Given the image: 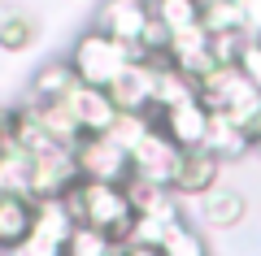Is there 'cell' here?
Returning <instances> with one entry per match:
<instances>
[{
  "instance_id": "obj_1",
  "label": "cell",
  "mask_w": 261,
  "mask_h": 256,
  "mask_svg": "<svg viewBox=\"0 0 261 256\" xmlns=\"http://www.w3.org/2000/svg\"><path fill=\"white\" fill-rule=\"evenodd\" d=\"M61 200L70 204V213H74L79 226H92V230H100V235H113L118 243L126 239L130 221H135L130 200H126V187H113V183H83V178H79Z\"/></svg>"
},
{
  "instance_id": "obj_2",
  "label": "cell",
  "mask_w": 261,
  "mask_h": 256,
  "mask_svg": "<svg viewBox=\"0 0 261 256\" xmlns=\"http://www.w3.org/2000/svg\"><path fill=\"white\" fill-rule=\"evenodd\" d=\"M200 104L209 113H222L235 126H244L252 139L261 130V92L244 78L235 65H218L209 78H200Z\"/></svg>"
},
{
  "instance_id": "obj_3",
  "label": "cell",
  "mask_w": 261,
  "mask_h": 256,
  "mask_svg": "<svg viewBox=\"0 0 261 256\" xmlns=\"http://www.w3.org/2000/svg\"><path fill=\"white\" fill-rule=\"evenodd\" d=\"M65 61L74 65V78L79 82H87V87H105V92H109V82L118 78L130 61H144V52L118 44L113 35H105V31H96V26H87L83 35L74 39V48H70Z\"/></svg>"
},
{
  "instance_id": "obj_4",
  "label": "cell",
  "mask_w": 261,
  "mask_h": 256,
  "mask_svg": "<svg viewBox=\"0 0 261 256\" xmlns=\"http://www.w3.org/2000/svg\"><path fill=\"white\" fill-rule=\"evenodd\" d=\"M74 165H79V178H83V183L126 187V178H130V156L122 152L109 135H83L74 144Z\"/></svg>"
},
{
  "instance_id": "obj_5",
  "label": "cell",
  "mask_w": 261,
  "mask_h": 256,
  "mask_svg": "<svg viewBox=\"0 0 261 256\" xmlns=\"http://www.w3.org/2000/svg\"><path fill=\"white\" fill-rule=\"evenodd\" d=\"M178 165H183V148L152 126L148 135H144V144L130 152V178L152 183V187H174Z\"/></svg>"
},
{
  "instance_id": "obj_6",
  "label": "cell",
  "mask_w": 261,
  "mask_h": 256,
  "mask_svg": "<svg viewBox=\"0 0 261 256\" xmlns=\"http://www.w3.org/2000/svg\"><path fill=\"white\" fill-rule=\"evenodd\" d=\"M152 92H157V61H152V56L130 61L126 70L109 82V100H113L118 113H148V118H157Z\"/></svg>"
},
{
  "instance_id": "obj_7",
  "label": "cell",
  "mask_w": 261,
  "mask_h": 256,
  "mask_svg": "<svg viewBox=\"0 0 261 256\" xmlns=\"http://www.w3.org/2000/svg\"><path fill=\"white\" fill-rule=\"evenodd\" d=\"M74 183H79L74 148H44V152L31 156V200L65 195Z\"/></svg>"
},
{
  "instance_id": "obj_8",
  "label": "cell",
  "mask_w": 261,
  "mask_h": 256,
  "mask_svg": "<svg viewBox=\"0 0 261 256\" xmlns=\"http://www.w3.org/2000/svg\"><path fill=\"white\" fill-rule=\"evenodd\" d=\"M152 9L148 0H100V9H96V31H105V35H113L118 44L135 48L140 52V39H144V26H148Z\"/></svg>"
},
{
  "instance_id": "obj_9",
  "label": "cell",
  "mask_w": 261,
  "mask_h": 256,
  "mask_svg": "<svg viewBox=\"0 0 261 256\" xmlns=\"http://www.w3.org/2000/svg\"><path fill=\"white\" fill-rule=\"evenodd\" d=\"M161 61H170L174 70H183L187 78H209V74L218 70V56H214V39H209V31L205 26H192V31H183V35H170V44H166V56Z\"/></svg>"
},
{
  "instance_id": "obj_10",
  "label": "cell",
  "mask_w": 261,
  "mask_h": 256,
  "mask_svg": "<svg viewBox=\"0 0 261 256\" xmlns=\"http://www.w3.org/2000/svg\"><path fill=\"white\" fill-rule=\"evenodd\" d=\"M61 104L70 109L79 135H105V130L113 126V118H118L109 92H105V87H87V82H74V87H70V96H65Z\"/></svg>"
},
{
  "instance_id": "obj_11",
  "label": "cell",
  "mask_w": 261,
  "mask_h": 256,
  "mask_svg": "<svg viewBox=\"0 0 261 256\" xmlns=\"http://www.w3.org/2000/svg\"><path fill=\"white\" fill-rule=\"evenodd\" d=\"M214 187H222V161L214 152H205V148L183 152V165H178V174H174V195L178 200H200Z\"/></svg>"
},
{
  "instance_id": "obj_12",
  "label": "cell",
  "mask_w": 261,
  "mask_h": 256,
  "mask_svg": "<svg viewBox=\"0 0 261 256\" xmlns=\"http://www.w3.org/2000/svg\"><path fill=\"white\" fill-rule=\"evenodd\" d=\"M157 130L170 135L183 152H196V148H205V135H209V109L200 100L166 109V113H157Z\"/></svg>"
},
{
  "instance_id": "obj_13",
  "label": "cell",
  "mask_w": 261,
  "mask_h": 256,
  "mask_svg": "<svg viewBox=\"0 0 261 256\" xmlns=\"http://www.w3.org/2000/svg\"><path fill=\"white\" fill-rule=\"evenodd\" d=\"M126 200L135 217H157V221H178L183 217V200L174 195V187H152L140 178H126Z\"/></svg>"
},
{
  "instance_id": "obj_14",
  "label": "cell",
  "mask_w": 261,
  "mask_h": 256,
  "mask_svg": "<svg viewBox=\"0 0 261 256\" xmlns=\"http://www.w3.org/2000/svg\"><path fill=\"white\" fill-rule=\"evenodd\" d=\"M74 213H70V204L61 200V195H44V200H31V235L48 239V243L65 247L70 243V235H74Z\"/></svg>"
},
{
  "instance_id": "obj_15",
  "label": "cell",
  "mask_w": 261,
  "mask_h": 256,
  "mask_svg": "<svg viewBox=\"0 0 261 256\" xmlns=\"http://www.w3.org/2000/svg\"><path fill=\"white\" fill-rule=\"evenodd\" d=\"M196 209H200V221L214 226V230H231V226H240V221L248 217V200H244L235 187H214L209 195L196 200Z\"/></svg>"
},
{
  "instance_id": "obj_16",
  "label": "cell",
  "mask_w": 261,
  "mask_h": 256,
  "mask_svg": "<svg viewBox=\"0 0 261 256\" xmlns=\"http://www.w3.org/2000/svg\"><path fill=\"white\" fill-rule=\"evenodd\" d=\"M205 152H214L218 161H240V156L252 152V135L244 126H235L222 113H209V135H205Z\"/></svg>"
},
{
  "instance_id": "obj_17",
  "label": "cell",
  "mask_w": 261,
  "mask_h": 256,
  "mask_svg": "<svg viewBox=\"0 0 261 256\" xmlns=\"http://www.w3.org/2000/svg\"><path fill=\"white\" fill-rule=\"evenodd\" d=\"M200 100V82L187 78L183 70H174L170 61H157V92H152V109L166 113V109H178V104H192Z\"/></svg>"
},
{
  "instance_id": "obj_18",
  "label": "cell",
  "mask_w": 261,
  "mask_h": 256,
  "mask_svg": "<svg viewBox=\"0 0 261 256\" xmlns=\"http://www.w3.org/2000/svg\"><path fill=\"white\" fill-rule=\"evenodd\" d=\"M31 235V195L0 191V252H13Z\"/></svg>"
},
{
  "instance_id": "obj_19",
  "label": "cell",
  "mask_w": 261,
  "mask_h": 256,
  "mask_svg": "<svg viewBox=\"0 0 261 256\" xmlns=\"http://www.w3.org/2000/svg\"><path fill=\"white\" fill-rule=\"evenodd\" d=\"M74 65L70 61H48V65H39L35 70V78H31V87H27V100H65L70 96V87H74Z\"/></svg>"
},
{
  "instance_id": "obj_20",
  "label": "cell",
  "mask_w": 261,
  "mask_h": 256,
  "mask_svg": "<svg viewBox=\"0 0 261 256\" xmlns=\"http://www.w3.org/2000/svg\"><path fill=\"white\" fill-rule=\"evenodd\" d=\"M152 22L166 26V35H183V31L200 26V0H148Z\"/></svg>"
},
{
  "instance_id": "obj_21",
  "label": "cell",
  "mask_w": 261,
  "mask_h": 256,
  "mask_svg": "<svg viewBox=\"0 0 261 256\" xmlns=\"http://www.w3.org/2000/svg\"><path fill=\"white\" fill-rule=\"evenodd\" d=\"M157 252L161 256H209V243H205V235H200L187 217H178V221L166 226V239H161Z\"/></svg>"
},
{
  "instance_id": "obj_22",
  "label": "cell",
  "mask_w": 261,
  "mask_h": 256,
  "mask_svg": "<svg viewBox=\"0 0 261 256\" xmlns=\"http://www.w3.org/2000/svg\"><path fill=\"white\" fill-rule=\"evenodd\" d=\"M35 39H39V26H35L31 13H22V9L0 13V48L5 52H27Z\"/></svg>"
},
{
  "instance_id": "obj_23",
  "label": "cell",
  "mask_w": 261,
  "mask_h": 256,
  "mask_svg": "<svg viewBox=\"0 0 261 256\" xmlns=\"http://www.w3.org/2000/svg\"><path fill=\"white\" fill-rule=\"evenodd\" d=\"M152 126H157V118H148V113H118V118H113V126L105 130V135H109L113 144L130 156L135 148L144 144V135H148Z\"/></svg>"
},
{
  "instance_id": "obj_24",
  "label": "cell",
  "mask_w": 261,
  "mask_h": 256,
  "mask_svg": "<svg viewBox=\"0 0 261 256\" xmlns=\"http://www.w3.org/2000/svg\"><path fill=\"white\" fill-rule=\"evenodd\" d=\"M126 247L118 243L113 235H100L92 226H74L70 243H65V256H122Z\"/></svg>"
},
{
  "instance_id": "obj_25",
  "label": "cell",
  "mask_w": 261,
  "mask_h": 256,
  "mask_svg": "<svg viewBox=\"0 0 261 256\" xmlns=\"http://www.w3.org/2000/svg\"><path fill=\"white\" fill-rule=\"evenodd\" d=\"M161 239H166V221L135 217L130 230H126V239H122V247H161Z\"/></svg>"
},
{
  "instance_id": "obj_26",
  "label": "cell",
  "mask_w": 261,
  "mask_h": 256,
  "mask_svg": "<svg viewBox=\"0 0 261 256\" xmlns=\"http://www.w3.org/2000/svg\"><path fill=\"white\" fill-rule=\"evenodd\" d=\"M235 70L244 74V78L252 82L261 92V39H244V48H240V61H235Z\"/></svg>"
},
{
  "instance_id": "obj_27",
  "label": "cell",
  "mask_w": 261,
  "mask_h": 256,
  "mask_svg": "<svg viewBox=\"0 0 261 256\" xmlns=\"http://www.w3.org/2000/svg\"><path fill=\"white\" fill-rule=\"evenodd\" d=\"M240 35L261 39V0H240Z\"/></svg>"
},
{
  "instance_id": "obj_28",
  "label": "cell",
  "mask_w": 261,
  "mask_h": 256,
  "mask_svg": "<svg viewBox=\"0 0 261 256\" xmlns=\"http://www.w3.org/2000/svg\"><path fill=\"white\" fill-rule=\"evenodd\" d=\"M5 256H65V247L48 243V239H39V235H27L13 252H5Z\"/></svg>"
},
{
  "instance_id": "obj_29",
  "label": "cell",
  "mask_w": 261,
  "mask_h": 256,
  "mask_svg": "<svg viewBox=\"0 0 261 256\" xmlns=\"http://www.w3.org/2000/svg\"><path fill=\"white\" fill-rule=\"evenodd\" d=\"M122 256H161V252H157V247H126Z\"/></svg>"
},
{
  "instance_id": "obj_30",
  "label": "cell",
  "mask_w": 261,
  "mask_h": 256,
  "mask_svg": "<svg viewBox=\"0 0 261 256\" xmlns=\"http://www.w3.org/2000/svg\"><path fill=\"white\" fill-rule=\"evenodd\" d=\"M252 152H257V156H261V130H257V139H252Z\"/></svg>"
},
{
  "instance_id": "obj_31",
  "label": "cell",
  "mask_w": 261,
  "mask_h": 256,
  "mask_svg": "<svg viewBox=\"0 0 261 256\" xmlns=\"http://www.w3.org/2000/svg\"><path fill=\"white\" fill-rule=\"evenodd\" d=\"M205 5H235V0H205Z\"/></svg>"
},
{
  "instance_id": "obj_32",
  "label": "cell",
  "mask_w": 261,
  "mask_h": 256,
  "mask_svg": "<svg viewBox=\"0 0 261 256\" xmlns=\"http://www.w3.org/2000/svg\"><path fill=\"white\" fill-rule=\"evenodd\" d=\"M0 148H5V130H0Z\"/></svg>"
}]
</instances>
